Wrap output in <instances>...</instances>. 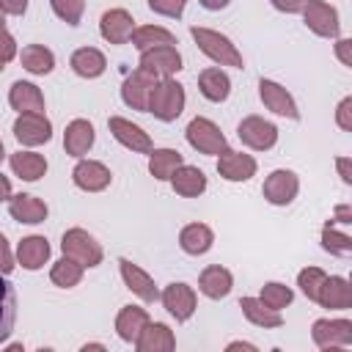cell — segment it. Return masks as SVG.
<instances>
[{
    "mask_svg": "<svg viewBox=\"0 0 352 352\" xmlns=\"http://www.w3.org/2000/svg\"><path fill=\"white\" fill-rule=\"evenodd\" d=\"M8 104L16 113H44V94L38 91V85L16 80L8 91Z\"/></svg>",
    "mask_w": 352,
    "mask_h": 352,
    "instance_id": "4316f807",
    "label": "cell"
},
{
    "mask_svg": "<svg viewBox=\"0 0 352 352\" xmlns=\"http://www.w3.org/2000/svg\"><path fill=\"white\" fill-rule=\"evenodd\" d=\"M336 55L344 66H352V38H338L336 41Z\"/></svg>",
    "mask_w": 352,
    "mask_h": 352,
    "instance_id": "7dc6e473",
    "label": "cell"
},
{
    "mask_svg": "<svg viewBox=\"0 0 352 352\" xmlns=\"http://www.w3.org/2000/svg\"><path fill=\"white\" fill-rule=\"evenodd\" d=\"M336 124L344 132H352V96H346V99L338 102V107H336Z\"/></svg>",
    "mask_w": 352,
    "mask_h": 352,
    "instance_id": "ee69618b",
    "label": "cell"
},
{
    "mask_svg": "<svg viewBox=\"0 0 352 352\" xmlns=\"http://www.w3.org/2000/svg\"><path fill=\"white\" fill-rule=\"evenodd\" d=\"M154 82H157V80H154L151 74H146L143 69H135L132 74H126V80H124V85H121V99H124V104L132 107V110H138V113H146V107H148V94H151Z\"/></svg>",
    "mask_w": 352,
    "mask_h": 352,
    "instance_id": "2e32d148",
    "label": "cell"
},
{
    "mask_svg": "<svg viewBox=\"0 0 352 352\" xmlns=\"http://www.w3.org/2000/svg\"><path fill=\"white\" fill-rule=\"evenodd\" d=\"M94 140H96V132H94V124H91V121H85V118H74V121L66 124V132H63V148H66L69 157L82 160V157L91 151Z\"/></svg>",
    "mask_w": 352,
    "mask_h": 352,
    "instance_id": "ffe728a7",
    "label": "cell"
},
{
    "mask_svg": "<svg viewBox=\"0 0 352 352\" xmlns=\"http://www.w3.org/2000/svg\"><path fill=\"white\" fill-rule=\"evenodd\" d=\"M278 11H283V14H297L300 8H302V0H270Z\"/></svg>",
    "mask_w": 352,
    "mask_h": 352,
    "instance_id": "f907efd6",
    "label": "cell"
},
{
    "mask_svg": "<svg viewBox=\"0 0 352 352\" xmlns=\"http://www.w3.org/2000/svg\"><path fill=\"white\" fill-rule=\"evenodd\" d=\"M14 58H16V41H14V36L8 33V28L0 25V60L8 63V60H14Z\"/></svg>",
    "mask_w": 352,
    "mask_h": 352,
    "instance_id": "7bdbcfd3",
    "label": "cell"
},
{
    "mask_svg": "<svg viewBox=\"0 0 352 352\" xmlns=\"http://www.w3.org/2000/svg\"><path fill=\"white\" fill-rule=\"evenodd\" d=\"M214 245V234L206 223H190L179 231V248L187 256H204Z\"/></svg>",
    "mask_w": 352,
    "mask_h": 352,
    "instance_id": "f1b7e54d",
    "label": "cell"
},
{
    "mask_svg": "<svg viewBox=\"0 0 352 352\" xmlns=\"http://www.w3.org/2000/svg\"><path fill=\"white\" fill-rule=\"evenodd\" d=\"M324 278H327L324 270H319V267H305V270H300V275H297V286H300V292H302L311 302H316V294H319Z\"/></svg>",
    "mask_w": 352,
    "mask_h": 352,
    "instance_id": "ab89813d",
    "label": "cell"
},
{
    "mask_svg": "<svg viewBox=\"0 0 352 352\" xmlns=\"http://www.w3.org/2000/svg\"><path fill=\"white\" fill-rule=\"evenodd\" d=\"M3 69H6V63H3V60H0V72H3Z\"/></svg>",
    "mask_w": 352,
    "mask_h": 352,
    "instance_id": "6f0895ef",
    "label": "cell"
},
{
    "mask_svg": "<svg viewBox=\"0 0 352 352\" xmlns=\"http://www.w3.org/2000/svg\"><path fill=\"white\" fill-rule=\"evenodd\" d=\"M258 300H261L267 308H272V311H283V308H286V305L294 300V292H292L286 283L270 280V283H264V286H261Z\"/></svg>",
    "mask_w": 352,
    "mask_h": 352,
    "instance_id": "74e56055",
    "label": "cell"
},
{
    "mask_svg": "<svg viewBox=\"0 0 352 352\" xmlns=\"http://www.w3.org/2000/svg\"><path fill=\"white\" fill-rule=\"evenodd\" d=\"M179 165H184V157L176 148H151L148 151V173L160 182H168Z\"/></svg>",
    "mask_w": 352,
    "mask_h": 352,
    "instance_id": "d590c367",
    "label": "cell"
},
{
    "mask_svg": "<svg viewBox=\"0 0 352 352\" xmlns=\"http://www.w3.org/2000/svg\"><path fill=\"white\" fill-rule=\"evenodd\" d=\"M69 66H72V72H74L77 77L96 80V77L104 74V69H107V58H104V52L96 50V47H80V50L72 52Z\"/></svg>",
    "mask_w": 352,
    "mask_h": 352,
    "instance_id": "cb8c5ba5",
    "label": "cell"
},
{
    "mask_svg": "<svg viewBox=\"0 0 352 352\" xmlns=\"http://www.w3.org/2000/svg\"><path fill=\"white\" fill-rule=\"evenodd\" d=\"M118 270H121V278H124L126 289H129L132 294H138L143 302L160 300V292H157V286H154V278H151L146 270H140V267L132 264L129 258H118Z\"/></svg>",
    "mask_w": 352,
    "mask_h": 352,
    "instance_id": "ac0fdd59",
    "label": "cell"
},
{
    "mask_svg": "<svg viewBox=\"0 0 352 352\" xmlns=\"http://www.w3.org/2000/svg\"><path fill=\"white\" fill-rule=\"evenodd\" d=\"M0 25H3V11H0Z\"/></svg>",
    "mask_w": 352,
    "mask_h": 352,
    "instance_id": "680465c9",
    "label": "cell"
},
{
    "mask_svg": "<svg viewBox=\"0 0 352 352\" xmlns=\"http://www.w3.org/2000/svg\"><path fill=\"white\" fill-rule=\"evenodd\" d=\"M8 214L16 220V223H28V226H38L47 220L50 209L41 198L30 195V192H19V195H11L8 198Z\"/></svg>",
    "mask_w": 352,
    "mask_h": 352,
    "instance_id": "44dd1931",
    "label": "cell"
},
{
    "mask_svg": "<svg viewBox=\"0 0 352 352\" xmlns=\"http://www.w3.org/2000/svg\"><path fill=\"white\" fill-rule=\"evenodd\" d=\"M19 63H22L25 72L44 77V74H50V72L55 69V55H52V50H47L44 44H28V47H22V52H19Z\"/></svg>",
    "mask_w": 352,
    "mask_h": 352,
    "instance_id": "836d02e7",
    "label": "cell"
},
{
    "mask_svg": "<svg viewBox=\"0 0 352 352\" xmlns=\"http://www.w3.org/2000/svg\"><path fill=\"white\" fill-rule=\"evenodd\" d=\"M226 349H228V352H231V349H248V352H256V344H248V341H231Z\"/></svg>",
    "mask_w": 352,
    "mask_h": 352,
    "instance_id": "db71d44e",
    "label": "cell"
},
{
    "mask_svg": "<svg viewBox=\"0 0 352 352\" xmlns=\"http://www.w3.org/2000/svg\"><path fill=\"white\" fill-rule=\"evenodd\" d=\"M138 69H143L154 80H168L182 69V55L176 47H151V50L140 52Z\"/></svg>",
    "mask_w": 352,
    "mask_h": 352,
    "instance_id": "52a82bcc",
    "label": "cell"
},
{
    "mask_svg": "<svg viewBox=\"0 0 352 352\" xmlns=\"http://www.w3.org/2000/svg\"><path fill=\"white\" fill-rule=\"evenodd\" d=\"M300 11H302V22L311 33H316L322 38H338V33H341L338 11L327 0H302Z\"/></svg>",
    "mask_w": 352,
    "mask_h": 352,
    "instance_id": "5b68a950",
    "label": "cell"
},
{
    "mask_svg": "<svg viewBox=\"0 0 352 352\" xmlns=\"http://www.w3.org/2000/svg\"><path fill=\"white\" fill-rule=\"evenodd\" d=\"M330 223H344V226H349V223H352V206H349V204H338Z\"/></svg>",
    "mask_w": 352,
    "mask_h": 352,
    "instance_id": "681fc988",
    "label": "cell"
},
{
    "mask_svg": "<svg viewBox=\"0 0 352 352\" xmlns=\"http://www.w3.org/2000/svg\"><path fill=\"white\" fill-rule=\"evenodd\" d=\"M146 324H148V314L140 305H124L118 311V316H116V333L126 344H135V338L140 336V330Z\"/></svg>",
    "mask_w": 352,
    "mask_h": 352,
    "instance_id": "f546056e",
    "label": "cell"
},
{
    "mask_svg": "<svg viewBox=\"0 0 352 352\" xmlns=\"http://www.w3.org/2000/svg\"><path fill=\"white\" fill-rule=\"evenodd\" d=\"M336 168H338V176L344 184H352V160L349 157H338L336 160Z\"/></svg>",
    "mask_w": 352,
    "mask_h": 352,
    "instance_id": "c3c4849f",
    "label": "cell"
},
{
    "mask_svg": "<svg viewBox=\"0 0 352 352\" xmlns=\"http://www.w3.org/2000/svg\"><path fill=\"white\" fill-rule=\"evenodd\" d=\"M267 204L272 206H289L297 192H300V179L294 170H286V168H278L272 170L267 179H264V187H261Z\"/></svg>",
    "mask_w": 352,
    "mask_h": 352,
    "instance_id": "ba28073f",
    "label": "cell"
},
{
    "mask_svg": "<svg viewBox=\"0 0 352 352\" xmlns=\"http://www.w3.org/2000/svg\"><path fill=\"white\" fill-rule=\"evenodd\" d=\"M0 11L8 16H22L28 11V0H0Z\"/></svg>",
    "mask_w": 352,
    "mask_h": 352,
    "instance_id": "bcb514c9",
    "label": "cell"
},
{
    "mask_svg": "<svg viewBox=\"0 0 352 352\" xmlns=\"http://www.w3.org/2000/svg\"><path fill=\"white\" fill-rule=\"evenodd\" d=\"M52 11L58 19H63L66 25H80L82 14H85V0H50Z\"/></svg>",
    "mask_w": 352,
    "mask_h": 352,
    "instance_id": "60d3db41",
    "label": "cell"
},
{
    "mask_svg": "<svg viewBox=\"0 0 352 352\" xmlns=\"http://www.w3.org/2000/svg\"><path fill=\"white\" fill-rule=\"evenodd\" d=\"M160 300H162V308H165L176 322H187V319L195 314V302H198L192 286H187V283H182V280L168 283V286L162 289Z\"/></svg>",
    "mask_w": 352,
    "mask_h": 352,
    "instance_id": "7c38bea8",
    "label": "cell"
},
{
    "mask_svg": "<svg viewBox=\"0 0 352 352\" xmlns=\"http://www.w3.org/2000/svg\"><path fill=\"white\" fill-rule=\"evenodd\" d=\"M231 286H234V275H231L226 267H220V264H209V267L201 270V275H198V292H201L204 297H209V300H223V297H228Z\"/></svg>",
    "mask_w": 352,
    "mask_h": 352,
    "instance_id": "603a6c76",
    "label": "cell"
},
{
    "mask_svg": "<svg viewBox=\"0 0 352 352\" xmlns=\"http://www.w3.org/2000/svg\"><path fill=\"white\" fill-rule=\"evenodd\" d=\"M6 160V148H3V140H0V162Z\"/></svg>",
    "mask_w": 352,
    "mask_h": 352,
    "instance_id": "9f6ffc18",
    "label": "cell"
},
{
    "mask_svg": "<svg viewBox=\"0 0 352 352\" xmlns=\"http://www.w3.org/2000/svg\"><path fill=\"white\" fill-rule=\"evenodd\" d=\"M184 102H187V94H184V85L176 82L173 77L168 80H157L151 94H148V107L146 113H151L157 121H176L184 110Z\"/></svg>",
    "mask_w": 352,
    "mask_h": 352,
    "instance_id": "7a4b0ae2",
    "label": "cell"
},
{
    "mask_svg": "<svg viewBox=\"0 0 352 352\" xmlns=\"http://www.w3.org/2000/svg\"><path fill=\"white\" fill-rule=\"evenodd\" d=\"M184 6L187 0H148V8L160 16H170V19H179L184 14Z\"/></svg>",
    "mask_w": 352,
    "mask_h": 352,
    "instance_id": "b9f144b4",
    "label": "cell"
},
{
    "mask_svg": "<svg viewBox=\"0 0 352 352\" xmlns=\"http://www.w3.org/2000/svg\"><path fill=\"white\" fill-rule=\"evenodd\" d=\"M11 170H14V176H19V179H25V182H38L44 173H47V160L41 157V154H36V151H14L11 154Z\"/></svg>",
    "mask_w": 352,
    "mask_h": 352,
    "instance_id": "d6a6232c",
    "label": "cell"
},
{
    "mask_svg": "<svg viewBox=\"0 0 352 352\" xmlns=\"http://www.w3.org/2000/svg\"><path fill=\"white\" fill-rule=\"evenodd\" d=\"M198 91H201L204 99L220 104V102H226L228 94H231V80H228V74H226L220 66H209V69H204V72L198 74Z\"/></svg>",
    "mask_w": 352,
    "mask_h": 352,
    "instance_id": "484cf974",
    "label": "cell"
},
{
    "mask_svg": "<svg viewBox=\"0 0 352 352\" xmlns=\"http://www.w3.org/2000/svg\"><path fill=\"white\" fill-rule=\"evenodd\" d=\"M138 352H170L176 349V336L165 322H151L140 330V336L135 338Z\"/></svg>",
    "mask_w": 352,
    "mask_h": 352,
    "instance_id": "7402d4cb",
    "label": "cell"
},
{
    "mask_svg": "<svg viewBox=\"0 0 352 352\" xmlns=\"http://www.w3.org/2000/svg\"><path fill=\"white\" fill-rule=\"evenodd\" d=\"M60 250H63V256L80 261V264L88 267V270H91V267H99L102 258H104L102 245H99L85 228H69V231H63V236H60Z\"/></svg>",
    "mask_w": 352,
    "mask_h": 352,
    "instance_id": "3957f363",
    "label": "cell"
},
{
    "mask_svg": "<svg viewBox=\"0 0 352 352\" xmlns=\"http://www.w3.org/2000/svg\"><path fill=\"white\" fill-rule=\"evenodd\" d=\"M198 3H201L206 11H223V8H226L231 0H198Z\"/></svg>",
    "mask_w": 352,
    "mask_h": 352,
    "instance_id": "816d5d0a",
    "label": "cell"
},
{
    "mask_svg": "<svg viewBox=\"0 0 352 352\" xmlns=\"http://www.w3.org/2000/svg\"><path fill=\"white\" fill-rule=\"evenodd\" d=\"M236 138L253 151H267L278 143V126L261 116H245L236 126Z\"/></svg>",
    "mask_w": 352,
    "mask_h": 352,
    "instance_id": "8992f818",
    "label": "cell"
},
{
    "mask_svg": "<svg viewBox=\"0 0 352 352\" xmlns=\"http://www.w3.org/2000/svg\"><path fill=\"white\" fill-rule=\"evenodd\" d=\"M311 338L319 349H338L352 344V322L349 319H316L311 327Z\"/></svg>",
    "mask_w": 352,
    "mask_h": 352,
    "instance_id": "9c48e42d",
    "label": "cell"
},
{
    "mask_svg": "<svg viewBox=\"0 0 352 352\" xmlns=\"http://www.w3.org/2000/svg\"><path fill=\"white\" fill-rule=\"evenodd\" d=\"M256 160L245 151H234V148H226L223 154H217V173L226 179V182H248L256 176Z\"/></svg>",
    "mask_w": 352,
    "mask_h": 352,
    "instance_id": "9a60e30c",
    "label": "cell"
},
{
    "mask_svg": "<svg viewBox=\"0 0 352 352\" xmlns=\"http://www.w3.org/2000/svg\"><path fill=\"white\" fill-rule=\"evenodd\" d=\"M184 135H187V143H190L198 154L214 157V154H223V151L228 148V140H226V135L220 132V126H217L212 118H204V116H195V118L187 124Z\"/></svg>",
    "mask_w": 352,
    "mask_h": 352,
    "instance_id": "277c9868",
    "label": "cell"
},
{
    "mask_svg": "<svg viewBox=\"0 0 352 352\" xmlns=\"http://www.w3.org/2000/svg\"><path fill=\"white\" fill-rule=\"evenodd\" d=\"M239 308H242L245 319H248L250 324H256V327L272 330V327H280V324H283L280 311L267 308V305H264L258 297H242V300H239Z\"/></svg>",
    "mask_w": 352,
    "mask_h": 352,
    "instance_id": "1f68e13d",
    "label": "cell"
},
{
    "mask_svg": "<svg viewBox=\"0 0 352 352\" xmlns=\"http://www.w3.org/2000/svg\"><path fill=\"white\" fill-rule=\"evenodd\" d=\"M16 261H19L25 270H30V272L41 270V267L50 261V242H47L44 236H38V234L25 236V239L16 245Z\"/></svg>",
    "mask_w": 352,
    "mask_h": 352,
    "instance_id": "d4e9b609",
    "label": "cell"
},
{
    "mask_svg": "<svg viewBox=\"0 0 352 352\" xmlns=\"http://www.w3.org/2000/svg\"><path fill=\"white\" fill-rule=\"evenodd\" d=\"M72 182H74V187H80L82 192H102V190L110 187L113 173H110V168H107L104 162H99V160H80V162L74 165V170H72Z\"/></svg>",
    "mask_w": 352,
    "mask_h": 352,
    "instance_id": "4fadbf2b",
    "label": "cell"
},
{
    "mask_svg": "<svg viewBox=\"0 0 352 352\" xmlns=\"http://www.w3.org/2000/svg\"><path fill=\"white\" fill-rule=\"evenodd\" d=\"M14 138L22 146H41L52 140V121L44 113H19L14 121Z\"/></svg>",
    "mask_w": 352,
    "mask_h": 352,
    "instance_id": "30bf717a",
    "label": "cell"
},
{
    "mask_svg": "<svg viewBox=\"0 0 352 352\" xmlns=\"http://www.w3.org/2000/svg\"><path fill=\"white\" fill-rule=\"evenodd\" d=\"M132 30H135V19L126 8H110L99 19V33L110 44H126Z\"/></svg>",
    "mask_w": 352,
    "mask_h": 352,
    "instance_id": "e0dca14e",
    "label": "cell"
},
{
    "mask_svg": "<svg viewBox=\"0 0 352 352\" xmlns=\"http://www.w3.org/2000/svg\"><path fill=\"white\" fill-rule=\"evenodd\" d=\"M168 182L182 198H198L206 190V173L195 165H179Z\"/></svg>",
    "mask_w": 352,
    "mask_h": 352,
    "instance_id": "83f0119b",
    "label": "cell"
},
{
    "mask_svg": "<svg viewBox=\"0 0 352 352\" xmlns=\"http://www.w3.org/2000/svg\"><path fill=\"white\" fill-rule=\"evenodd\" d=\"M14 270V253L8 248V239L0 234V275H8Z\"/></svg>",
    "mask_w": 352,
    "mask_h": 352,
    "instance_id": "f6af8a7d",
    "label": "cell"
},
{
    "mask_svg": "<svg viewBox=\"0 0 352 352\" xmlns=\"http://www.w3.org/2000/svg\"><path fill=\"white\" fill-rule=\"evenodd\" d=\"M129 41H132V47L138 52H146L151 47H176V36L168 28H160V25H140V28H135Z\"/></svg>",
    "mask_w": 352,
    "mask_h": 352,
    "instance_id": "4dcf8cb0",
    "label": "cell"
},
{
    "mask_svg": "<svg viewBox=\"0 0 352 352\" xmlns=\"http://www.w3.org/2000/svg\"><path fill=\"white\" fill-rule=\"evenodd\" d=\"M107 129H110V135H113L124 148H129L132 154H148V151L154 148V143H151L148 132H146L143 126L132 124L129 118L110 116V118H107Z\"/></svg>",
    "mask_w": 352,
    "mask_h": 352,
    "instance_id": "8fae6325",
    "label": "cell"
},
{
    "mask_svg": "<svg viewBox=\"0 0 352 352\" xmlns=\"http://www.w3.org/2000/svg\"><path fill=\"white\" fill-rule=\"evenodd\" d=\"M14 322H16V292L6 280V275H0V344H6L8 336L14 333Z\"/></svg>",
    "mask_w": 352,
    "mask_h": 352,
    "instance_id": "e575fe53",
    "label": "cell"
},
{
    "mask_svg": "<svg viewBox=\"0 0 352 352\" xmlns=\"http://www.w3.org/2000/svg\"><path fill=\"white\" fill-rule=\"evenodd\" d=\"M88 349H104V344H85L82 352H88Z\"/></svg>",
    "mask_w": 352,
    "mask_h": 352,
    "instance_id": "11a10c76",
    "label": "cell"
},
{
    "mask_svg": "<svg viewBox=\"0 0 352 352\" xmlns=\"http://www.w3.org/2000/svg\"><path fill=\"white\" fill-rule=\"evenodd\" d=\"M190 36L195 38L198 50H201L209 60H214L217 66H231V69H242V66H245V63H242V52L236 50V44H234L228 36H223L220 30L192 25V28H190Z\"/></svg>",
    "mask_w": 352,
    "mask_h": 352,
    "instance_id": "6da1fadb",
    "label": "cell"
},
{
    "mask_svg": "<svg viewBox=\"0 0 352 352\" xmlns=\"http://www.w3.org/2000/svg\"><path fill=\"white\" fill-rule=\"evenodd\" d=\"M258 96H261L264 107L272 110L275 116H283V118H292V121L300 118V110H297L294 96H292L280 82H275V80H264V77H261V80H258Z\"/></svg>",
    "mask_w": 352,
    "mask_h": 352,
    "instance_id": "5bb4252c",
    "label": "cell"
},
{
    "mask_svg": "<svg viewBox=\"0 0 352 352\" xmlns=\"http://www.w3.org/2000/svg\"><path fill=\"white\" fill-rule=\"evenodd\" d=\"M316 302L322 308H330V311H346L352 308V286L346 278L341 275H327L322 280V289L316 294Z\"/></svg>",
    "mask_w": 352,
    "mask_h": 352,
    "instance_id": "d6986e66",
    "label": "cell"
},
{
    "mask_svg": "<svg viewBox=\"0 0 352 352\" xmlns=\"http://www.w3.org/2000/svg\"><path fill=\"white\" fill-rule=\"evenodd\" d=\"M82 272H85V267H82L80 261L63 256L60 261L52 264V270H50V280H52L55 286H60V289H74V286L82 280Z\"/></svg>",
    "mask_w": 352,
    "mask_h": 352,
    "instance_id": "8d00e7d4",
    "label": "cell"
},
{
    "mask_svg": "<svg viewBox=\"0 0 352 352\" xmlns=\"http://www.w3.org/2000/svg\"><path fill=\"white\" fill-rule=\"evenodd\" d=\"M8 198H11V182H8V176L0 173V204L8 201Z\"/></svg>",
    "mask_w": 352,
    "mask_h": 352,
    "instance_id": "f5cc1de1",
    "label": "cell"
},
{
    "mask_svg": "<svg viewBox=\"0 0 352 352\" xmlns=\"http://www.w3.org/2000/svg\"><path fill=\"white\" fill-rule=\"evenodd\" d=\"M322 248L333 256H349L352 253V236L344 231H336L333 223H327L322 228Z\"/></svg>",
    "mask_w": 352,
    "mask_h": 352,
    "instance_id": "f35d334b",
    "label": "cell"
}]
</instances>
